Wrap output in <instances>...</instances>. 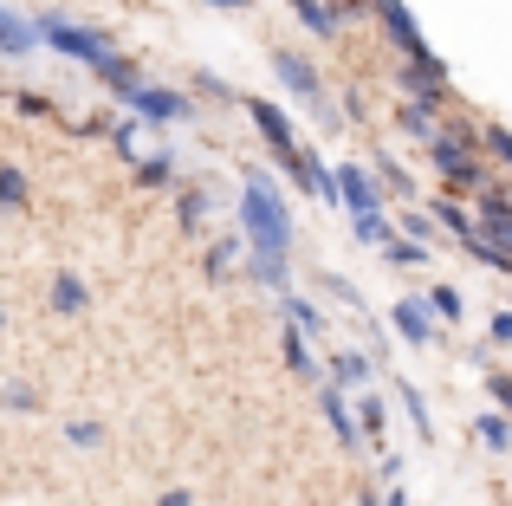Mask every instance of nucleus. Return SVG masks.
I'll return each mask as SVG.
<instances>
[{"instance_id": "6e6552de", "label": "nucleus", "mask_w": 512, "mask_h": 506, "mask_svg": "<svg viewBox=\"0 0 512 506\" xmlns=\"http://www.w3.org/2000/svg\"><path fill=\"white\" fill-rule=\"evenodd\" d=\"M338 195H344L350 208H357V221H370V215H376V189L363 182V169H338Z\"/></svg>"}, {"instance_id": "aec40b11", "label": "nucleus", "mask_w": 512, "mask_h": 506, "mask_svg": "<svg viewBox=\"0 0 512 506\" xmlns=\"http://www.w3.org/2000/svg\"><path fill=\"white\" fill-rule=\"evenodd\" d=\"M363 506H383V500H363Z\"/></svg>"}, {"instance_id": "f3484780", "label": "nucleus", "mask_w": 512, "mask_h": 506, "mask_svg": "<svg viewBox=\"0 0 512 506\" xmlns=\"http://www.w3.org/2000/svg\"><path fill=\"white\" fill-rule=\"evenodd\" d=\"M493 338H500V344H512V312H500V318H493Z\"/></svg>"}, {"instance_id": "f03ea898", "label": "nucleus", "mask_w": 512, "mask_h": 506, "mask_svg": "<svg viewBox=\"0 0 512 506\" xmlns=\"http://www.w3.org/2000/svg\"><path fill=\"white\" fill-rule=\"evenodd\" d=\"M39 39H52L59 52H78V59H91L98 72L117 59V52H111V39H104V33H85V26H65L59 13H46V20H39Z\"/></svg>"}, {"instance_id": "20e7f679", "label": "nucleus", "mask_w": 512, "mask_h": 506, "mask_svg": "<svg viewBox=\"0 0 512 506\" xmlns=\"http://www.w3.org/2000/svg\"><path fill=\"white\" fill-rule=\"evenodd\" d=\"M376 7H383V26H389V39L415 52V65H441L435 52L422 46V33H415V20H409V13H402V0H376Z\"/></svg>"}, {"instance_id": "9d476101", "label": "nucleus", "mask_w": 512, "mask_h": 506, "mask_svg": "<svg viewBox=\"0 0 512 506\" xmlns=\"http://www.w3.org/2000/svg\"><path fill=\"white\" fill-rule=\"evenodd\" d=\"M0 46H7V52H26V46H33V26H20L13 13H0Z\"/></svg>"}, {"instance_id": "9b49d317", "label": "nucleus", "mask_w": 512, "mask_h": 506, "mask_svg": "<svg viewBox=\"0 0 512 506\" xmlns=\"http://www.w3.org/2000/svg\"><path fill=\"white\" fill-rule=\"evenodd\" d=\"M402 130H409V137H428V143H435V117H428V104H409V111H402Z\"/></svg>"}, {"instance_id": "39448f33", "label": "nucleus", "mask_w": 512, "mask_h": 506, "mask_svg": "<svg viewBox=\"0 0 512 506\" xmlns=\"http://www.w3.org/2000/svg\"><path fill=\"white\" fill-rule=\"evenodd\" d=\"M480 202H487V221H480L474 234H480V241H487V247H500L506 260H512V208H506V195H493V189H487V195H480Z\"/></svg>"}, {"instance_id": "1a4fd4ad", "label": "nucleus", "mask_w": 512, "mask_h": 506, "mask_svg": "<svg viewBox=\"0 0 512 506\" xmlns=\"http://www.w3.org/2000/svg\"><path fill=\"white\" fill-rule=\"evenodd\" d=\"M396 325H402V338H415V344L435 338V325H428V305H422V299H402V305H396Z\"/></svg>"}, {"instance_id": "dca6fc26", "label": "nucleus", "mask_w": 512, "mask_h": 506, "mask_svg": "<svg viewBox=\"0 0 512 506\" xmlns=\"http://www.w3.org/2000/svg\"><path fill=\"white\" fill-rule=\"evenodd\" d=\"M487 143H493V150H500L506 163H512V130H487Z\"/></svg>"}, {"instance_id": "423d86ee", "label": "nucleus", "mask_w": 512, "mask_h": 506, "mask_svg": "<svg viewBox=\"0 0 512 506\" xmlns=\"http://www.w3.org/2000/svg\"><path fill=\"white\" fill-rule=\"evenodd\" d=\"M279 78H286V85H292V91H299V98H305V104H312V111H318V117H331V104H325V85H318V78H312V72H305V59H292V52H279Z\"/></svg>"}, {"instance_id": "a211bd4d", "label": "nucleus", "mask_w": 512, "mask_h": 506, "mask_svg": "<svg viewBox=\"0 0 512 506\" xmlns=\"http://www.w3.org/2000/svg\"><path fill=\"white\" fill-rule=\"evenodd\" d=\"M493 396H500V403L512 409V377H493Z\"/></svg>"}, {"instance_id": "0eeeda50", "label": "nucleus", "mask_w": 512, "mask_h": 506, "mask_svg": "<svg viewBox=\"0 0 512 506\" xmlns=\"http://www.w3.org/2000/svg\"><path fill=\"white\" fill-rule=\"evenodd\" d=\"M130 104H137V111H150L156 124H169V117H188V98H175V91H156V85L130 91Z\"/></svg>"}, {"instance_id": "7ed1b4c3", "label": "nucleus", "mask_w": 512, "mask_h": 506, "mask_svg": "<svg viewBox=\"0 0 512 506\" xmlns=\"http://www.w3.org/2000/svg\"><path fill=\"white\" fill-rule=\"evenodd\" d=\"M435 163L448 169V182H454V189H480V182H487V169H480V156L467 150L461 137H435Z\"/></svg>"}, {"instance_id": "412c9836", "label": "nucleus", "mask_w": 512, "mask_h": 506, "mask_svg": "<svg viewBox=\"0 0 512 506\" xmlns=\"http://www.w3.org/2000/svg\"><path fill=\"white\" fill-rule=\"evenodd\" d=\"M350 7H357V0H350Z\"/></svg>"}, {"instance_id": "f8f14e48", "label": "nucleus", "mask_w": 512, "mask_h": 506, "mask_svg": "<svg viewBox=\"0 0 512 506\" xmlns=\"http://www.w3.org/2000/svg\"><path fill=\"white\" fill-rule=\"evenodd\" d=\"M318 409H325V416H331V429H338V435H344V442H350V416H344V403H338V390H318Z\"/></svg>"}, {"instance_id": "ddd939ff", "label": "nucleus", "mask_w": 512, "mask_h": 506, "mask_svg": "<svg viewBox=\"0 0 512 506\" xmlns=\"http://www.w3.org/2000/svg\"><path fill=\"white\" fill-rule=\"evenodd\" d=\"M480 442H487V448H506V442H512L506 416H480Z\"/></svg>"}, {"instance_id": "4468645a", "label": "nucleus", "mask_w": 512, "mask_h": 506, "mask_svg": "<svg viewBox=\"0 0 512 506\" xmlns=\"http://www.w3.org/2000/svg\"><path fill=\"white\" fill-rule=\"evenodd\" d=\"M338 377H344V383H370V364H363L357 351H344V357H338Z\"/></svg>"}, {"instance_id": "f257e3e1", "label": "nucleus", "mask_w": 512, "mask_h": 506, "mask_svg": "<svg viewBox=\"0 0 512 506\" xmlns=\"http://www.w3.org/2000/svg\"><path fill=\"white\" fill-rule=\"evenodd\" d=\"M247 234L260 247V279L286 286V241H292V221H286V202L273 195L266 176H247Z\"/></svg>"}, {"instance_id": "2eb2a0df", "label": "nucleus", "mask_w": 512, "mask_h": 506, "mask_svg": "<svg viewBox=\"0 0 512 506\" xmlns=\"http://www.w3.org/2000/svg\"><path fill=\"white\" fill-rule=\"evenodd\" d=\"M286 312H292V318H299V331H325V312H312V305H305V299H292V305H286Z\"/></svg>"}, {"instance_id": "6ab92c4d", "label": "nucleus", "mask_w": 512, "mask_h": 506, "mask_svg": "<svg viewBox=\"0 0 512 506\" xmlns=\"http://www.w3.org/2000/svg\"><path fill=\"white\" fill-rule=\"evenodd\" d=\"M214 7H240V0H214Z\"/></svg>"}]
</instances>
